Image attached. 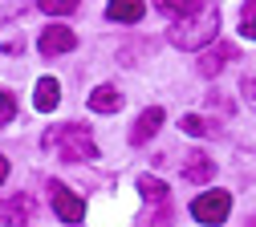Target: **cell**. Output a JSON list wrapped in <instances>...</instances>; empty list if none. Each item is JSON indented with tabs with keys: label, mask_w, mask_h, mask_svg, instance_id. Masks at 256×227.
<instances>
[{
	"label": "cell",
	"mask_w": 256,
	"mask_h": 227,
	"mask_svg": "<svg viewBox=\"0 0 256 227\" xmlns=\"http://www.w3.org/2000/svg\"><path fill=\"white\" fill-rule=\"evenodd\" d=\"M12 118H16V97L8 89H0V126H8Z\"/></svg>",
	"instance_id": "cell-18"
},
{
	"label": "cell",
	"mask_w": 256,
	"mask_h": 227,
	"mask_svg": "<svg viewBox=\"0 0 256 227\" xmlns=\"http://www.w3.org/2000/svg\"><path fill=\"white\" fill-rule=\"evenodd\" d=\"M28 219H33V199H28V195H12V199L0 203V223L20 227V223H28Z\"/></svg>",
	"instance_id": "cell-6"
},
{
	"label": "cell",
	"mask_w": 256,
	"mask_h": 227,
	"mask_svg": "<svg viewBox=\"0 0 256 227\" xmlns=\"http://www.w3.org/2000/svg\"><path fill=\"white\" fill-rule=\"evenodd\" d=\"M142 12H146L142 0H110V4H106V16L110 20H122V24H138Z\"/></svg>",
	"instance_id": "cell-10"
},
{
	"label": "cell",
	"mask_w": 256,
	"mask_h": 227,
	"mask_svg": "<svg viewBox=\"0 0 256 227\" xmlns=\"http://www.w3.org/2000/svg\"><path fill=\"white\" fill-rule=\"evenodd\" d=\"M49 203H53V211L61 215V223H82V219H86V203L78 199L66 183H53V179H49Z\"/></svg>",
	"instance_id": "cell-4"
},
{
	"label": "cell",
	"mask_w": 256,
	"mask_h": 227,
	"mask_svg": "<svg viewBox=\"0 0 256 227\" xmlns=\"http://www.w3.org/2000/svg\"><path fill=\"white\" fill-rule=\"evenodd\" d=\"M24 4H28V0H0V24L12 20V16H20V12H24Z\"/></svg>",
	"instance_id": "cell-19"
},
{
	"label": "cell",
	"mask_w": 256,
	"mask_h": 227,
	"mask_svg": "<svg viewBox=\"0 0 256 227\" xmlns=\"http://www.w3.org/2000/svg\"><path fill=\"white\" fill-rule=\"evenodd\" d=\"M240 32L248 41H256V0H244V8H240Z\"/></svg>",
	"instance_id": "cell-17"
},
{
	"label": "cell",
	"mask_w": 256,
	"mask_h": 227,
	"mask_svg": "<svg viewBox=\"0 0 256 227\" xmlns=\"http://www.w3.org/2000/svg\"><path fill=\"white\" fill-rule=\"evenodd\" d=\"M37 8L49 16H70V12H78V0H37Z\"/></svg>",
	"instance_id": "cell-16"
},
{
	"label": "cell",
	"mask_w": 256,
	"mask_h": 227,
	"mask_svg": "<svg viewBox=\"0 0 256 227\" xmlns=\"http://www.w3.org/2000/svg\"><path fill=\"white\" fill-rule=\"evenodd\" d=\"M216 175V162L204 154V150H191L187 158H183V179L187 183H208Z\"/></svg>",
	"instance_id": "cell-8"
},
{
	"label": "cell",
	"mask_w": 256,
	"mask_h": 227,
	"mask_svg": "<svg viewBox=\"0 0 256 227\" xmlns=\"http://www.w3.org/2000/svg\"><path fill=\"white\" fill-rule=\"evenodd\" d=\"M158 126H163V110H158V106L142 110V114H138V122H134V130H130V142H134V146L150 142V138L158 134Z\"/></svg>",
	"instance_id": "cell-7"
},
{
	"label": "cell",
	"mask_w": 256,
	"mask_h": 227,
	"mask_svg": "<svg viewBox=\"0 0 256 227\" xmlns=\"http://www.w3.org/2000/svg\"><path fill=\"white\" fill-rule=\"evenodd\" d=\"M240 89H244V97H248V102L256 106V77H244V81H240Z\"/></svg>",
	"instance_id": "cell-20"
},
{
	"label": "cell",
	"mask_w": 256,
	"mask_h": 227,
	"mask_svg": "<svg viewBox=\"0 0 256 227\" xmlns=\"http://www.w3.org/2000/svg\"><path fill=\"white\" fill-rule=\"evenodd\" d=\"M138 195H142L146 203H167V183H163V179L142 175V179H138Z\"/></svg>",
	"instance_id": "cell-13"
},
{
	"label": "cell",
	"mask_w": 256,
	"mask_h": 227,
	"mask_svg": "<svg viewBox=\"0 0 256 227\" xmlns=\"http://www.w3.org/2000/svg\"><path fill=\"white\" fill-rule=\"evenodd\" d=\"M57 102H61V85H57L53 77H41V81H37V97H33V106H37L41 114H49Z\"/></svg>",
	"instance_id": "cell-12"
},
{
	"label": "cell",
	"mask_w": 256,
	"mask_h": 227,
	"mask_svg": "<svg viewBox=\"0 0 256 227\" xmlns=\"http://www.w3.org/2000/svg\"><path fill=\"white\" fill-rule=\"evenodd\" d=\"M216 32H220V8L216 4H200L196 12L179 16L167 28V37H171L175 49H204V45L216 41Z\"/></svg>",
	"instance_id": "cell-1"
},
{
	"label": "cell",
	"mask_w": 256,
	"mask_h": 227,
	"mask_svg": "<svg viewBox=\"0 0 256 227\" xmlns=\"http://www.w3.org/2000/svg\"><path fill=\"white\" fill-rule=\"evenodd\" d=\"M70 49H78V32H74V28L49 24V28L41 32V53H45V57H61V53H70Z\"/></svg>",
	"instance_id": "cell-5"
},
{
	"label": "cell",
	"mask_w": 256,
	"mask_h": 227,
	"mask_svg": "<svg viewBox=\"0 0 256 227\" xmlns=\"http://www.w3.org/2000/svg\"><path fill=\"white\" fill-rule=\"evenodd\" d=\"M228 211H232V195L228 191H208V195H200V199L191 203V215L200 223H224Z\"/></svg>",
	"instance_id": "cell-3"
},
{
	"label": "cell",
	"mask_w": 256,
	"mask_h": 227,
	"mask_svg": "<svg viewBox=\"0 0 256 227\" xmlns=\"http://www.w3.org/2000/svg\"><path fill=\"white\" fill-rule=\"evenodd\" d=\"M4 179H8V158L0 154V183H4Z\"/></svg>",
	"instance_id": "cell-21"
},
{
	"label": "cell",
	"mask_w": 256,
	"mask_h": 227,
	"mask_svg": "<svg viewBox=\"0 0 256 227\" xmlns=\"http://www.w3.org/2000/svg\"><path fill=\"white\" fill-rule=\"evenodd\" d=\"M154 4H158V12H167V16H187V12L200 8L196 0H154Z\"/></svg>",
	"instance_id": "cell-15"
},
{
	"label": "cell",
	"mask_w": 256,
	"mask_h": 227,
	"mask_svg": "<svg viewBox=\"0 0 256 227\" xmlns=\"http://www.w3.org/2000/svg\"><path fill=\"white\" fill-rule=\"evenodd\" d=\"M90 110H98V114H118L122 110V93L114 85H98L90 93Z\"/></svg>",
	"instance_id": "cell-11"
},
{
	"label": "cell",
	"mask_w": 256,
	"mask_h": 227,
	"mask_svg": "<svg viewBox=\"0 0 256 227\" xmlns=\"http://www.w3.org/2000/svg\"><path fill=\"white\" fill-rule=\"evenodd\" d=\"M228 61H236V45H216V49H208V53L200 57V73H204V77H216Z\"/></svg>",
	"instance_id": "cell-9"
},
{
	"label": "cell",
	"mask_w": 256,
	"mask_h": 227,
	"mask_svg": "<svg viewBox=\"0 0 256 227\" xmlns=\"http://www.w3.org/2000/svg\"><path fill=\"white\" fill-rule=\"evenodd\" d=\"M45 150H53L61 162H90V158H98V146H94L90 130L78 126V122L53 126L49 134H45Z\"/></svg>",
	"instance_id": "cell-2"
},
{
	"label": "cell",
	"mask_w": 256,
	"mask_h": 227,
	"mask_svg": "<svg viewBox=\"0 0 256 227\" xmlns=\"http://www.w3.org/2000/svg\"><path fill=\"white\" fill-rule=\"evenodd\" d=\"M179 130H183V134H191V138H208V134H216V126H208L200 114H183V118H179Z\"/></svg>",
	"instance_id": "cell-14"
}]
</instances>
